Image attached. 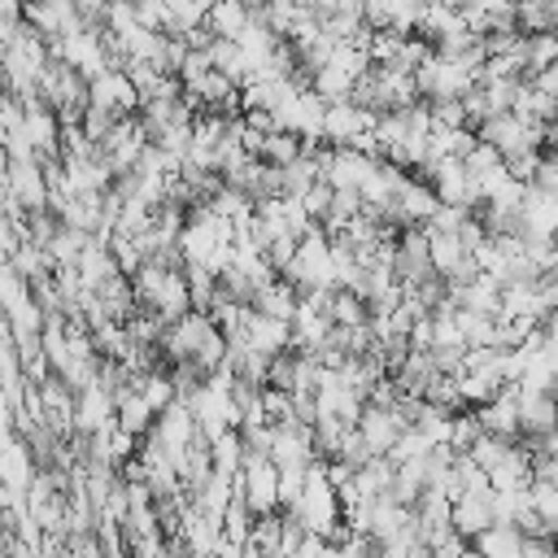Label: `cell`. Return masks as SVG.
I'll return each mask as SVG.
<instances>
[{
    "label": "cell",
    "mask_w": 558,
    "mask_h": 558,
    "mask_svg": "<svg viewBox=\"0 0 558 558\" xmlns=\"http://www.w3.org/2000/svg\"><path fill=\"white\" fill-rule=\"evenodd\" d=\"M493 523H497V514H493V484H480V488H471V493H462L453 501V532L462 541H475Z\"/></svg>",
    "instance_id": "10"
},
{
    "label": "cell",
    "mask_w": 558,
    "mask_h": 558,
    "mask_svg": "<svg viewBox=\"0 0 558 558\" xmlns=\"http://www.w3.org/2000/svg\"><path fill=\"white\" fill-rule=\"evenodd\" d=\"M87 105L109 109V113H118V118H135L140 92H135V83H131L126 70H105L100 78L87 83Z\"/></svg>",
    "instance_id": "9"
},
{
    "label": "cell",
    "mask_w": 558,
    "mask_h": 558,
    "mask_svg": "<svg viewBox=\"0 0 558 558\" xmlns=\"http://www.w3.org/2000/svg\"><path fill=\"white\" fill-rule=\"evenodd\" d=\"M554 157H558V153H554Z\"/></svg>",
    "instance_id": "33"
},
{
    "label": "cell",
    "mask_w": 558,
    "mask_h": 558,
    "mask_svg": "<svg viewBox=\"0 0 558 558\" xmlns=\"http://www.w3.org/2000/svg\"><path fill=\"white\" fill-rule=\"evenodd\" d=\"M248 349H257L262 357H279V353H288L292 349V323H279V318H270V314H248V323H244V336H240Z\"/></svg>",
    "instance_id": "11"
},
{
    "label": "cell",
    "mask_w": 558,
    "mask_h": 558,
    "mask_svg": "<svg viewBox=\"0 0 558 558\" xmlns=\"http://www.w3.org/2000/svg\"><path fill=\"white\" fill-rule=\"evenodd\" d=\"M475 418H480V427L488 432V436H501V440H519V388L510 384L497 401H488V405H480L475 410Z\"/></svg>",
    "instance_id": "12"
},
{
    "label": "cell",
    "mask_w": 558,
    "mask_h": 558,
    "mask_svg": "<svg viewBox=\"0 0 558 558\" xmlns=\"http://www.w3.org/2000/svg\"><path fill=\"white\" fill-rule=\"evenodd\" d=\"M414 83H418V100H427V105H436V100H462L475 83H480V74L471 70V65H462V61H453V57H440V52H432L418 70H414Z\"/></svg>",
    "instance_id": "3"
},
{
    "label": "cell",
    "mask_w": 558,
    "mask_h": 558,
    "mask_svg": "<svg viewBox=\"0 0 558 558\" xmlns=\"http://www.w3.org/2000/svg\"><path fill=\"white\" fill-rule=\"evenodd\" d=\"M549 65H558V35H523V78L532 83Z\"/></svg>",
    "instance_id": "22"
},
{
    "label": "cell",
    "mask_w": 558,
    "mask_h": 558,
    "mask_svg": "<svg viewBox=\"0 0 558 558\" xmlns=\"http://www.w3.org/2000/svg\"><path fill=\"white\" fill-rule=\"evenodd\" d=\"M209 4H214V0H166V13H170V35H187V31L205 26Z\"/></svg>",
    "instance_id": "24"
},
{
    "label": "cell",
    "mask_w": 558,
    "mask_h": 558,
    "mask_svg": "<svg viewBox=\"0 0 558 558\" xmlns=\"http://www.w3.org/2000/svg\"><path fill=\"white\" fill-rule=\"evenodd\" d=\"M74 270H78V279H83V288H87V292H96V288H100L105 279H113V275H122L105 240H92V244L83 248V257L74 262Z\"/></svg>",
    "instance_id": "16"
},
{
    "label": "cell",
    "mask_w": 558,
    "mask_h": 558,
    "mask_svg": "<svg viewBox=\"0 0 558 558\" xmlns=\"http://www.w3.org/2000/svg\"><path fill=\"white\" fill-rule=\"evenodd\" d=\"M375 558H384V554H375Z\"/></svg>",
    "instance_id": "31"
},
{
    "label": "cell",
    "mask_w": 558,
    "mask_h": 558,
    "mask_svg": "<svg viewBox=\"0 0 558 558\" xmlns=\"http://www.w3.org/2000/svg\"><path fill=\"white\" fill-rule=\"evenodd\" d=\"M514 4H523V0H514Z\"/></svg>",
    "instance_id": "30"
},
{
    "label": "cell",
    "mask_w": 558,
    "mask_h": 558,
    "mask_svg": "<svg viewBox=\"0 0 558 558\" xmlns=\"http://www.w3.org/2000/svg\"><path fill=\"white\" fill-rule=\"evenodd\" d=\"M296 305H301V292H296L288 279L266 283V288L257 292V301H253V310H257V314H270V318H279V323H292Z\"/></svg>",
    "instance_id": "18"
},
{
    "label": "cell",
    "mask_w": 558,
    "mask_h": 558,
    "mask_svg": "<svg viewBox=\"0 0 558 558\" xmlns=\"http://www.w3.org/2000/svg\"><path fill=\"white\" fill-rule=\"evenodd\" d=\"M340 510H344V506H340V493H336V484L327 480V462L318 458V462L305 471V488H301L296 506L288 510V519H292L301 532L331 541V532L340 527Z\"/></svg>",
    "instance_id": "1"
},
{
    "label": "cell",
    "mask_w": 558,
    "mask_h": 558,
    "mask_svg": "<svg viewBox=\"0 0 558 558\" xmlns=\"http://www.w3.org/2000/svg\"><path fill=\"white\" fill-rule=\"evenodd\" d=\"M532 480H536V471H532V449L523 445H514L510 449V458L497 466V471H488V484L497 488V493H510V488H532Z\"/></svg>",
    "instance_id": "17"
},
{
    "label": "cell",
    "mask_w": 558,
    "mask_h": 558,
    "mask_svg": "<svg viewBox=\"0 0 558 558\" xmlns=\"http://www.w3.org/2000/svg\"><path fill=\"white\" fill-rule=\"evenodd\" d=\"M392 275H397L405 288H414V283H423V279L436 275V270H432V253H427L423 227H405V231L397 235V244H392Z\"/></svg>",
    "instance_id": "8"
},
{
    "label": "cell",
    "mask_w": 558,
    "mask_h": 558,
    "mask_svg": "<svg viewBox=\"0 0 558 558\" xmlns=\"http://www.w3.org/2000/svg\"><path fill=\"white\" fill-rule=\"evenodd\" d=\"M527 497H532L536 527H541L545 536H554V541H558V484H549V480H532Z\"/></svg>",
    "instance_id": "21"
},
{
    "label": "cell",
    "mask_w": 558,
    "mask_h": 558,
    "mask_svg": "<svg viewBox=\"0 0 558 558\" xmlns=\"http://www.w3.org/2000/svg\"><path fill=\"white\" fill-rule=\"evenodd\" d=\"M296 292H314V288H336V257H331V235L314 222L305 235H301V244H296V253H292V262L279 270Z\"/></svg>",
    "instance_id": "2"
},
{
    "label": "cell",
    "mask_w": 558,
    "mask_h": 558,
    "mask_svg": "<svg viewBox=\"0 0 558 558\" xmlns=\"http://www.w3.org/2000/svg\"><path fill=\"white\" fill-rule=\"evenodd\" d=\"M375 113L371 109H362L357 100H336V105H327V118H323V140L331 144V148H353L362 135H371L375 131Z\"/></svg>",
    "instance_id": "7"
},
{
    "label": "cell",
    "mask_w": 558,
    "mask_h": 558,
    "mask_svg": "<svg viewBox=\"0 0 558 558\" xmlns=\"http://www.w3.org/2000/svg\"><path fill=\"white\" fill-rule=\"evenodd\" d=\"M488 148H497L501 157H514V153H541V144H545V126L541 122H527V118H519V113H493L480 131H475Z\"/></svg>",
    "instance_id": "5"
},
{
    "label": "cell",
    "mask_w": 558,
    "mask_h": 558,
    "mask_svg": "<svg viewBox=\"0 0 558 558\" xmlns=\"http://www.w3.org/2000/svg\"><path fill=\"white\" fill-rule=\"evenodd\" d=\"M549 449H558V414H554V436H549Z\"/></svg>",
    "instance_id": "28"
},
{
    "label": "cell",
    "mask_w": 558,
    "mask_h": 558,
    "mask_svg": "<svg viewBox=\"0 0 558 558\" xmlns=\"http://www.w3.org/2000/svg\"><path fill=\"white\" fill-rule=\"evenodd\" d=\"M318 166H323V183H331L336 192H362L366 174L375 170V153H362V148H314Z\"/></svg>",
    "instance_id": "6"
},
{
    "label": "cell",
    "mask_w": 558,
    "mask_h": 558,
    "mask_svg": "<svg viewBox=\"0 0 558 558\" xmlns=\"http://www.w3.org/2000/svg\"><path fill=\"white\" fill-rule=\"evenodd\" d=\"M266 166H275V170H283V166H292V161H301L305 157V140L301 135H292V131H270L266 140H262V153H257Z\"/></svg>",
    "instance_id": "20"
},
{
    "label": "cell",
    "mask_w": 558,
    "mask_h": 558,
    "mask_svg": "<svg viewBox=\"0 0 558 558\" xmlns=\"http://www.w3.org/2000/svg\"><path fill=\"white\" fill-rule=\"evenodd\" d=\"M427 558H436V554H427Z\"/></svg>",
    "instance_id": "32"
},
{
    "label": "cell",
    "mask_w": 558,
    "mask_h": 558,
    "mask_svg": "<svg viewBox=\"0 0 558 558\" xmlns=\"http://www.w3.org/2000/svg\"><path fill=\"white\" fill-rule=\"evenodd\" d=\"M532 471H536V480L558 484V449H541V453H532Z\"/></svg>",
    "instance_id": "27"
},
{
    "label": "cell",
    "mask_w": 558,
    "mask_h": 558,
    "mask_svg": "<svg viewBox=\"0 0 558 558\" xmlns=\"http://www.w3.org/2000/svg\"><path fill=\"white\" fill-rule=\"evenodd\" d=\"M26 484H31V449L13 432H0V488H26Z\"/></svg>",
    "instance_id": "14"
},
{
    "label": "cell",
    "mask_w": 558,
    "mask_h": 558,
    "mask_svg": "<svg viewBox=\"0 0 558 558\" xmlns=\"http://www.w3.org/2000/svg\"><path fill=\"white\" fill-rule=\"evenodd\" d=\"M235 497L262 519V514H283L279 510V466L262 453L244 458L240 475H235Z\"/></svg>",
    "instance_id": "4"
},
{
    "label": "cell",
    "mask_w": 558,
    "mask_h": 558,
    "mask_svg": "<svg viewBox=\"0 0 558 558\" xmlns=\"http://www.w3.org/2000/svg\"><path fill=\"white\" fill-rule=\"evenodd\" d=\"M527 187L558 196V157H541V166H536V174H532V183H527Z\"/></svg>",
    "instance_id": "26"
},
{
    "label": "cell",
    "mask_w": 558,
    "mask_h": 558,
    "mask_svg": "<svg viewBox=\"0 0 558 558\" xmlns=\"http://www.w3.org/2000/svg\"><path fill=\"white\" fill-rule=\"evenodd\" d=\"M153 423H157V410L140 397V392H126L122 401H118V432H126V436H148L153 432Z\"/></svg>",
    "instance_id": "19"
},
{
    "label": "cell",
    "mask_w": 558,
    "mask_h": 558,
    "mask_svg": "<svg viewBox=\"0 0 558 558\" xmlns=\"http://www.w3.org/2000/svg\"><path fill=\"white\" fill-rule=\"evenodd\" d=\"M248 22H253V13H248L244 0H214L209 4V17H205V31L214 39H240Z\"/></svg>",
    "instance_id": "15"
},
{
    "label": "cell",
    "mask_w": 558,
    "mask_h": 558,
    "mask_svg": "<svg viewBox=\"0 0 558 558\" xmlns=\"http://www.w3.org/2000/svg\"><path fill=\"white\" fill-rule=\"evenodd\" d=\"M527 532L519 527H506V523H493L488 532H480L471 541V554L475 558H527Z\"/></svg>",
    "instance_id": "13"
},
{
    "label": "cell",
    "mask_w": 558,
    "mask_h": 558,
    "mask_svg": "<svg viewBox=\"0 0 558 558\" xmlns=\"http://www.w3.org/2000/svg\"><path fill=\"white\" fill-rule=\"evenodd\" d=\"M96 4H113V0H96Z\"/></svg>",
    "instance_id": "29"
},
{
    "label": "cell",
    "mask_w": 558,
    "mask_h": 558,
    "mask_svg": "<svg viewBox=\"0 0 558 558\" xmlns=\"http://www.w3.org/2000/svg\"><path fill=\"white\" fill-rule=\"evenodd\" d=\"M510 449H514V440H501V436H488V432H480L475 440H471V449H466V458L488 475V471H497L506 458H510Z\"/></svg>",
    "instance_id": "23"
},
{
    "label": "cell",
    "mask_w": 558,
    "mask_h": 558,
    "mask_svg": "<svg viewBox=\"0 0 558 558\" xmlns=\"http://www.w3.org/2000/svg\"><path fill=\"white\" fill-rule=\"evenodd\" d=\"M135 17L144 31H157V35H170V13H166V0H135Z\"/></svg>",
    "instance_id": "25"
}]
</instances>
